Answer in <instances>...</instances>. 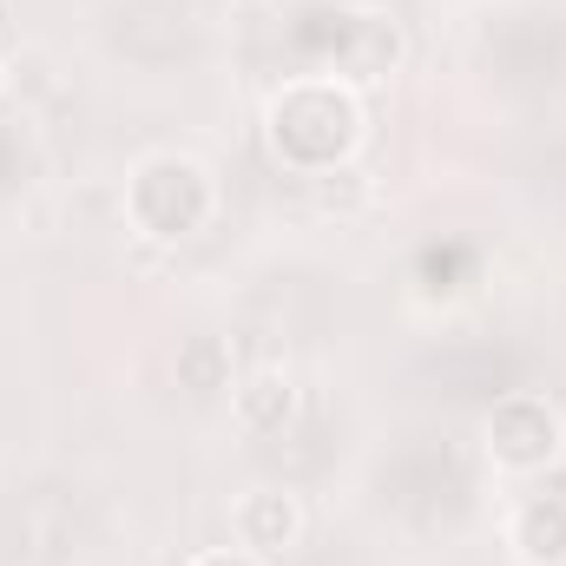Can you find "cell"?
Segmentation results:
<instances>
[{
  "mask_svg": "<svg viewBox=\"0 0 566 566\" xmlns=\"http://www.w3.org/2000/svg\"><path fill=\"white\" fill-rule=\"evenodd\" d=\"M296 507L283 501V494H251L244 507H238V534H244V547H264V554H277L296 541Z\"/></svg>",
  "mask_w": 566,
  "mask_h": 566,
  "instance_id": "cell-2",
  "label": "cell"
},
{
  "mask_svg": "<svg viewBox=\"0 0 566 566\" xmlns=\"http://www.w3.org/2000/svg\"><path fill=\"white\" fill-rule=\"evenodd\" d=\"M514 541H521V554L527 560H560L566 554V507L554 501H534L527 514H521V527H514Z\"/></svg>",
  "mask_w": 566,
  "mask_h": 566,
  "instance_id": "cell-3",
  "label": "cell"
},
{
  "mask_svg": "<svg viewBox=\"0 0 566 566\" xmlns=\"http://www.w3.org/2000/svg\"><path fill=\"white\" fill-rule=\"evenodd\" d=\"M488 441H494V454H501L507 468H541V461H554V448H560V422H554L541 402H507V409H494Z\"/></svg>",
  "mask_w": 566,
  "mask_h": 566,
  "instance_id": "cell-1",
  "label": "cell"
},
{
  "mask_svg": "<svg viewBox=\"0 0 566 566\" xmlns=\"http://www.w3.org/2000/svg\"><path fill=\"white\" fill-rule=\"evenodd\" d=\"M238 416H244V428H258V434L283 428V422H290V382H277V376H258V382L238 396Z\"/></svg>",
  "mask_w": 566,
  "mask_h": 566,
  "instance_id": "cell-4",
  "label": "cell"
}]
</instances>
